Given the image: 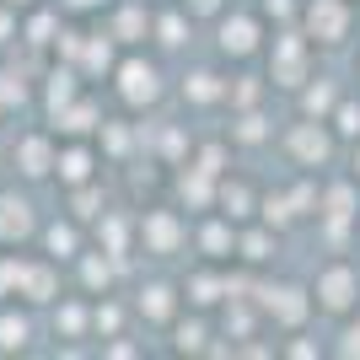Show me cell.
Here are the masks:
<instances>
[{
    "mask_svg": "<svg viewBox=\"0 0 360 360\" xmlns=\"http://www.w3.org/2000/svg\"><path fill=\"white\" fill-rule=\"evenodd\" d=\"M328 103H333V86H328V81H317V86L307 91V113H323Z\"/></svg>",
    "mask_w": 360,
    "mask_h": 360,
    "instance_id": "36",
    "label": "cell"
},
{
    "mask_svg": "<svg viewBox=\"0 0 360 360\" xmlns=\"http://www.w3.org/2000/svg\"><path fill=\"white\" fill-rule=\"evenodd\" d=\"M221 167H226V150H221V146H205V150H199V172L221 178Z\"/></svg>",
    "mask_w": 360,
    "mask_h": 360,
    "instance_id": "34",
    "label": "cell"
},
{
    "mask_svg": "<svg viewBox=\"0 0 360 360\" xmlns=\"http://www.w3.org/2000/svg\"><path fill=\"white\" fill-rule=\"evenodd\" d=\"M183 221L172 210H146V221H140V242H146V253H156V258H167V253H178L183 248Z\"/></svg>",
    "mask_w": 360,
    "mask_h": 360,
    "instance_id": "3",
    "label": "cell"
},
{
    "mask_svg": "<svg viewBox=\"0 0 360 360\" xmlns=\"http://www.w3.org/2000/svg\"><path fill=\"white\" fill-rule=\"evenodd\" d=\"M119 323H124V312L113 307V301H103V307H91V328L103 333V339H119Z\"/></svg>",
    "mask_w": 360,
    "mask_h": 360,
    "instance_id": "27",
    "label": "cell"
},
{
    "mask_svg": "<svg viewBox=\"0 0 360 360\" xmlns=\"http://www.w3.org/2000/svg\"><path fill=\"white\" fill-rule=\"evenodd\" d=\"M215 199H221V215H226V221H242V215L253 210V188H248V183H221Z\"/></svg>",
    "mask_w": 360,
    "mask_h": 360,
    "instance_id": "17",
    "label": "cell"
},
{
    "mask_svg": "<svg viewBox=\"0 0 360 360\" xmlns=\"http://www.w3.org/2000/svg\"><path fill=\"white\" fill-rule=\"evenodd\" d=\"M205 339H210V333H205V323H199V317L172 323V349H178V355H199V349H205Z\"/></svg>",
    "mask_w": 360,
    "mask_h": 360,
    "instance_id": "19",
    "label": "cell"
},
{
    "mask_svg": "<svg viewBox=\"0 0 360 360\" xmlns=\"http://www.w3.org/2000/svg\"><path fill=\"white\" fill-rule=\"evenodd\" d=\"M231 135H237V140H264V119H258V113H242Z\"/></svg>",
    "mask_w": 360,
    "mask_h": 360,
    "instance_id": "35",
    "label": "cell"
},
{
    "mask_svg": "<svg viewBox=\"0 0 360 360\" xmlns=\"http://www.w3.org/2000/svg\"><path fill=\"white\" fill-rule=\"evenodd\" d=\"M307 27H312L317 44H339L349 32V6L345 0H312L307 6Z\"/></svg>",
    "mask_w": 360,
    "mask_h": 360,
    "instance_id": "4",
    "label": "cell"
},
{
    "mask_svg": "<svg viewBox=\"0 0 360 360\" xmlns=\"http://www.w3.org/2000/svg\"><path fill=\"white\" fill-rule=\"evenodd\" d=\"M16 296H27L32 307H44V301H60V280H54V264H22Z\"/></svg>",
    "mask_w": 360,
    "mask_h": 360,
    "instance_id": "7",
    "label": "cell"
},
{
    "mask_svg": "<svg viewBox=\"0 0 360 360\" xmlns=\"http://www.w3.org/2000/svg\"><path fill=\"white\" fill-rule=\"evenodd\" d=\"M113 75H119V97L129 108H150L156 97H162V70H156L150 60H140V54H135V60H124Z\"/></svg>",
    "mask_w": 360,
    "mask_h": 360,
    "instance_id": "1",
    "label": "cell"
},
{
    "mask_svg": "<svg viewBox=\"0 0 360 360\" xmlns=\"http://www.w3.org/2000/svg\"><path fill=\"white\" fill-rule=\"evenodd\" d=\"M307 307H312V301H307V290H296V285L264 290V312H269V317H280L285 328H296L301 317H307Z\"/></svg>",
    "mask_w": 360,
    "mask_h": 360,
    "instance_id": "9",
    "label": "cell"
},
{
    "mask_svg": "<svg viewBox=\"0 0 360 360\" xmlns=\"http://www.w3.org/2000/svg\"><path fill=\"white\" fill-rule=\"evenodd\" d=\"M44 242H49V253H54V258H75V253H81V231H75L70 221H54L44 231Z\"/></svg>",
    "mask_w": 360,
    "mask_h": 360,
    "instance_id": "18",
    "label": "cell"
},
{
    "mask_svg": "<svg viewBox=\"0 0 360 360\" xmlns=\"http://www.w3.org/2000/svg\"><path fill=\"white\" fill-rule=\"evenodd\" d=\"M65 6H75V11H86V6H97V0H65Z\"/></svg>",
    "mask_w": 360,
    "mask_h": 360,
    "instance_id": "41",
    "label": "cell"
},
{
    "mask_svg": "<svg viewBox=\"0 0 360 360\" xmlns=\"http://www.w3.org/2000/svg\"><path fill=\"white\" fill-rule=\"evenodd\" d=\"M264 11L269 16H290V0H264Z\"/></svg>",
    "mask_w": 360,
    "mask_h": 360,
    "instance_id": "39",
    "label": "cell"
},
{
    "mask_svg": "<svg viewBox=\"0 0 360 360\" xmlns=\"http://www.w3.org/2000/svg\"><path fill=\"white\" fill-rule=\"evenodd\" d=\"M6 6H32V0H6Z\"/></svg>",
    "mask_w": 360,
    "mask_h": 360,
    "instance_id": "43",
    "label": "cell"
},
{
    "mask_svg": "<svg viewBox=\"0 0 360 360\" xmlns=\"http://www.w3.org/2000/svg\"><path fill=\"white\" fill-rule=\"evenodd\" d=\"M183 97L188 103H221L226 97V86H221V75H210V70H194V75H183Z\"/></svg>",
    "mask_w": 360,
    "mask_h": 360,
    "instance_id": "15",
    "label": "cell"
},
{
    "mask_svg": "<svg viewBox=\"0 0 360 360\" xmlns=\"http://www.w3.org/2000/svg\"><path fill=\"white\" fill-rule=\"evenodd\" d=\"M65 103H75V70H54L49 75V108L60 113Z\"/></svg>",
    "mask_w": 360,
    "mask_h": 360,
    "instance_id": "25",
    "label": "cell"
},
{
    "mask_svg": "<svg viewBox=\"0 0 360 360\" xmlns=\"http://www.w3.org/2000/svg\"><path fill=\"white\" fill-rule=\"evenodd\" d=\"M355 301H360V274L349 264H328L317 274V307L323 312H349Z\"/></svg>",
    "mask_w": 360,
    "mask_h": 360,
    "instance_id": "2",
    "label": "cell"
},
{
    "mask_svg": "<svg viewBox=\"0 0 360 360\" xmlns=\"http://www.w3.org/2000/svg\"><path fill=\"white\" fill-rule=\"evenodd\" d=\"M103 146L113 150V156H124V150H129V129H124V124H103Z\"/></svg>",
    "mask_w": 360,
    "mask_h": 360,
    "instance_id": "32",
    "label": "cell"
},
{
    "mask_svg": "<svg viewBox=\"0 0 360 360\" xmlns=\"http://www.w3.org/2000/svg\"><path fill=\"white\" fill-rule=\"evenodd\" d=\"M27 339H32V323H27V317L0 312V349H27Z\"/></svg>",
    "mask_w": 360,
    "mask_h": 360,
    "instance_id": "20",
    "label": "cell"
},
{
    "mask_svg": "<svg viewBox=\"0 0 360 360\" xmlns=\"http://www.w3.org/2000/svg\"><path fill=\"white\" fill-rule=\"evenodd\" d=\"M339 129H345V135H360V108H339Z\"/></svg>",
    "mask_w": 360,
    "mask_h": 360,
    "instance_id": "38",
    "label": "cell"
},
{
    "mask_svg": "<svg viewBox=\"0 0 360 360\" xmlns=\"http://www.w3.org/2000/svg\"><path fill=\"white\" fill-rule=\"evenodd\" d=\"M231 242H237V237H231V226H226V221H210L205 231H199V248H205V258H226V248H231Z\"/></svg>",
    "mask_w": 360,
    "mask_h": 360,
    "instance_id": "22",
    "label": "cell"
},
{
    "mask_svg": "<svg viewBox=\"0 0 360 360\" xmlns=\"http://www.w3.org/2000/svg\"><path fill=\"white\" fill-rule=\"evenodd\" d=\"M32 205L27 199H16V194H0V242H22L32 237Z\"/></svg>",
    "mask_w": 360,
    "mask_h": 360,
    "instance_id": "8",
    "label": "cell"
},
{
    "mask_svg": "<svg viewBox=\"0 0 360 360\" xmlns=\"http://www.w3.org/2000/svg\"><path fill=\"white\" fill-rule=\"evenodd\" d=\"M22 280V258H0V296H11Z\"/></svg>",
    "mask_w": 360,
    "mask_h": 360,
    "instance_id": "33",
    "label": "cell"
},
{
    "mask_svg": "<svg viewBox=\"0 0 360 360\" xmlns=\"http://www.w3.org/2000/svg\"><path fill=\"white\" fill-rule=\"evenodd\" d=\"M253 49H258V22H253V16H226V22H221V54L248 60Z\"/></svg>",
    "mask_w": 360,
    "mask_h": 360,
    "instance_id": "10",
    "label": "cell"
},
{
    "mask_svg": "<svg viewBox=\"0 0 360 360\" xmlns=\"http://www.w3.org/2000/svg\"><path fill=\"white\" fill-rule=\"evenodd\" d=\"M237 108H253L258 103V86H253V75H242V86H237V97H231Z\"/></svg>",
    "mask_w": 360,
    "mask_h": 360,
    "instance_id": "37",
    "label": "cell"
},
{
    "mask_svg": "<svg viewBox=\"0 0 360 360\" xmlns=\"http://www.w3.org/2000/svg\"><path fill=\"white\" fill-rule=\"evenodd\" d=\"M54 162H60V150H54V140H49V135H27L22 146H16V167H22V178H49Z\"/></svg>",
    "mask_w": 360,
    "mask_h": 360,
    "instance_id": "6",
    "label": "cell"
},
{
    "mask_svg": "<svg viewBox=\"0 0 360 360\" xmlns=\"http://www.w3.org/2000/svg\"><path fill=\"white\" fill-rule=\"evenodd\" d=\"M86 70H113V44L108 38H86Z\"/></svg>",
    "mask_w": 360,
    "mask_h": 360,
    "instance_id": "28",
    "label": "cell"
},
{
    "mask_svg": "<svg viewBox=\"0 0 360 360\" xmlns=\"http://www.w3.org/2000/svg\"><path fill=\"white\" fill-rule=\"evenodd\" d=\"M54 119H60V135H91V129L103 124L91 103H65L60 113H54Z\"/></svg>",
    "mask_w": 360,
    "mask_h": 360,
    "instance_id": "14",
    "label": "cell"
},
{
    "mask_svg": "<svg viewBox=\"0 0 360 360\" xmlns=\"http://www.w3.org/2000/svg\"><path fill=\"white\" fill-rule=\"evenodd\" d=\"M75 221H97V215H108L103 210V188H91V183H75Z\"/></svg>",
    "mask_w": 360,
    "mask_h": 360,
    "instance_id": "23",
    "label": "cell"
},
{
    "mask_svg": "<svg viewBox=\"0 0 360 360\" xmlns=\"http://www.w3.org/2000/svg\"><path fill=\"white\" fill-rule=\"evenodd\" d=\"M91 167H97V156H91L86 146H70V150H60V162H54V172H60L65 183H91Z\"/></svg>",
    "mask_w": 360,
    "mask_h": 360,
    "instance_id": "13",
    "label": "cell"
},
{
    "mask_svg": "<svg viewBox=\"0 0 360 360\" xmlns=\"http://www.w3.org/2000/svg\"><path fill=\"white\" fill-rule=\"evenodd\" d=\"M269 231H248V237H242V258H248V264H264V258H269Z\"/></svg>",
    "mask_w": 360,
    "mask_h": 360,
    "instance_id": "30",
    "label": "cell"
},
{
    "mask_svg": "<svg viewBox=\"0 0 360 360\" xmlns=\"http://www.w3.org/2000/svg\"><path fill=\"white\" fill-rule=\"evenodd\" d=\"M81 274H86V285H91V290H108V280H113V264H108L103 253H86V258H81Z\"/></svg>",
    "mask_w": 360,
    "mask_h": 360,
    "instance_id": "26",
    "label": "cell"
},
{
    "mask_svg": "<svg viewBox=\"0 0 360 360\" xmlns=\"http://www.w3.org/2000/svg\"><path fill=\"white\" fill-rule=\"evenodd\" d=\"M183 32H188V27H183V16H178V11H167L162 22H156V38H162L167 49H178V44H183Z\"/></svg>",
    "mask_w": 360,
    "mask_h": 360,
    "instance_id": "31",
    "label": "cell"
},
{
    "mask_svg": "<svg viewBox=\"0 0 360 360\" xmlns=\"http://www.w3.org/2000/svg\"><path fill=\"white\" fill-rule=\"evenodd\" d=\"M221 296H226V285L215 274H194V280H188V301H194V307H215Z\"/></svg>",
    "mask_w": 360,
    "mask_h": 360,
    "instance_id": "24",
    "label": "cell"
},
{
    "mask_svg": "<svg viewBox=\"0 0 360 360\" xmlns=\"http://www.w3.org/2000/svg\"><path fill=\"white\" fill-rule=\"evenodd\" d=\"M150 32V22H146V6H124L119 16H113V44H140Z\"/></svg>",
    "mask_w": 360,
    "mask_h": 360,
    "instance_id": "16",
    "label": "cell"
},
{
    "mask_svg": "<svg viewBox=\"0 0 360 360\" xmlns=\"http://www.w3.org/2000/svg\"><path fill=\"white\" fill-rule=\"evenodd\" d=\"M54 32H60V16H32L27 44H32V49H44V44H54Z\"/></svg>",
    "mask_w": 360,
    "mask_h": 360,
    "instance_id": "29",
    "label": "cell"
},
{
    "mask_svg": "<svg viewBox=\"0 0 360 360\" xmlns=\"http://www.w3.org/2000/svg\"><path fill=\"white\" fill-rule=\"evenodd\" d=\"M172 312H178V296H172V285H162V280L140 285V317H146V323H172Z\"/></svg>",
    "mask_w": 360,
    "mask_h": 360,
    "instance_id": "12",
    "label": "cell"
},
{
    "mask_svg": "<svg viewBox=\"0 0 360 360\" xmlns=\"http://www.w3.org/2000/svg\"><path fill=\"white\" fill-rule=\"evenodd\" d=\"M221 0H188V11H215Z\"/></svg>",
    "mask_w": 360,
    "mask_h": 360,
    "instance_id": "40",
    "label": "cell"
},
{
    "mask_svg": "<svg viewBox=\"0 0 360 360\" xmlns=\"http://www.w3.org/2000/svg\"><path fill=\"white\" fill-rule=\"evenodd\" d=\"M6 32H11V16H0V38H6Z\"/></svg>",
    "mask_w": 360,
    "mask_h": 360,
    "instance_id": "42",
    "label": "cell"
},
{
    "mask_svg": "<svg viewBox=\"0 0 360 360\" xmlns=\"http://www.w3.org/2000/svg\"><path fill=\"white\" fill-rule=\"evenodd\" d=\"M269 75H274V81H280V86H301V81H307V44H301L296 32H285V38L274 44Z\"/></svg>",
    "mask_w": 360,
    "mask_h": 360,
    "instance_id": "5",
    "label": "cell"
},
{
    "mask_svg": "<svg viewBox=\"0 0 360 360\" xmlns=\"http://www.w3.org/2000/svg\"><path fill=\"white\" fill-rule=\"evenodd\" d=\"M328 150H333V140L323 135L317 124H296V129H290V156H296V162L317 167V162H328Z\"/></svg>",
    "mask_w": 360,
    "mask_h": 360,
    "instance_id": "11",
    "label": "cell"
},
{
    "mask_svg": "<svg viewBox=\"0 0 360 360\" xmlns=\"http://www.w3.org/2000/svg\"><path fill=\"white\" fill-rule=\"evenodd\" d=\"M86 323H91V312L81 307V301H70V307H60V312H54V328H60L65 339H81V333H86Z\"/></svg>",
    "mask_w": 360,
    "mask_h": 360,
    "instance_id": "21",
    "label": "cell"
}]
</instances>
